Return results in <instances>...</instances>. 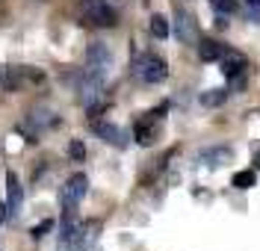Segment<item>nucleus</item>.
<instances>
[{
    "label": "nucleus",
    "mask_w": 260,
    "mask_h": 251,
    "mask_svg": "<svg viewBox=\"0 0 260 251\" xmlns=\"http://www.w3.org/2000/svg\"><path fill=\"white\" fill-rule=\"evenodd\" d=\"M175 35L183 45H192V39H195V18L189 12H183V9L175 12Z\"/></svg>",
    "instance_id": "nucleus-6"
},
{
    "label": "nucleus",
    "mask_w": 260,
    "mask_h": 251,
    "mask_svg": "<svg viewBox=\"0 0 260 251\" xmlns=\"http://www.w3.org/2000/svg\"><path fill=\"white\" fill-rule=\"evenodd\" d=\"M80 12L89 24H98V27H115V21H118L115 9L110 3H104V0H83Z\"/></svg>",
    "instance_id": "nucleus-4"
},
{
    "label": "nucleus",
    "mask_w": 260,
    "mask_h": 251,
    "mask_svg": "<svg viewBox=\"0 0 260 251\" xmlns=\"http://www.w3.org/2000/svg\"><path fill=\"white\" fill-rule=\"evenodd\" d=\"M254 184H257V174L254 171H237L234 174V186L237 189H251Z\"/></svg>",
    "instance_id": "nucleus-14"
},
{
    "label": "nucleus",
    "mask_w": 260,
    "mask_h": 251,
    "mask_svg": "<svg viewBox=\"0 0 260 251\" xmlns=\"http://www.w3.org/2000/svg\"><path fill=\"white\" fill-rule=\"evenodd\" d=\"M92 127H95V133L101 136L104 142H110V145H115V148H124V145H127L124 130H121V127H115V124H110V121H95Z\"/></svg>",
    "instance_id": "nucleus-7"
},
{
    "label": "nucleus",
    "mask_w": 260,
    "mask_h": 251,
    "mask_svg": "<svg viewBox=\"0 0 260 251\" xmlns=\"http://www.w3.org/2000/svg\"><path fill=\"white\" fill-rule=\"evenodd\" d=\"M201 163L210 166V168H219V166H225V163H231V151L228 148H207L201 154Z\"/></svg>",
    "instance_id": "nucleus-10"
},
{
    "label": "nucleus",
    "mask_w": 260,
    "mask_h": 251,
    "mask_svg": "<svg viewBox=\"0 0 260 251\" xmlns=\"http://www.w3.org/2000/svg\"><path fill=\"white\" fill-rule=\"evenodd\" d=\"M228 50L222 42H213V39H204L201 45H198V56L204 59V62H216V59H222Z\"/></svg>",
    "instance_id": "nucleus-9"
},
{
    "label": "nucleus",
    "mask_w": 260,
    "mask_h": 251,
    "mask_svg": "<svg viewBox=\"0 0 260 251\" xmlns=\"http://www.w3.org/2000/svg\"><path fill=\"white\" fill-rule=\"evenodd\" d=\"M225 98H228V89H210V92H204V95H201V103L213 110V106H222Z\"/></svg>",
    "instance_id": "nucleus-12"
},
{
    "label": "nucleus",
    "mask_w": 260,
    "mask_h": 251,
    "mask_svg": "<svg viewBox=\"0 0 260 251\" xmlns=\"http://www.w3.org/2000/svg\"><path fill=\"white\" fill-rule=\"evenodd\" d=\"M213 9H216L219 15H231V12L237 9V0H213Z\"/></svg>",
    "instance_id": "nucleus-15"
},
{
    "label": "nucleus",
    "mask_w": 260,
    "mask_h": 251,
    "mask_svg": "<svg viewBox=\"0 0 260 251\" xmlns=\"http://www.w3.org/2000/svg\"><path fill=\"white\" fill-rule=\"evenodd\" d=\"M50 231H53V222H50V219H45L42 225H36V228H32V239H42V236H48Z\"/></svg>",
    "instance_id": "nucleus-16"
},
{
    "label": "nucleus",
    "mask_w": 260,
    "mask_h": 251,
    "mask_svg": "<svg viewBox=\"0 0 260 251\" xmlns=\"http://www.w3.org/2000/svg\"><path fill=\"white\" fill-rule=\"evenodd\" d=\"M169 33H172V27H169V21H166V18H162V15L151 18V35H154V39H166Z\"/></svg>",
    "instance_id": "nucleus-13"
},
{
    "label": "nucleus",
    "mask_w": 260,
    "mask_h": 251,
    "mask_svg": "<svg viewBox=\"0 0 260 251\" xmlns=\"http://www.w3.org/2000/svg\"><path fill=\"white\" fill-rule=\"evenodd\" d=\"M222 59H225V62H222L225 77H231V80H234V77H240V74H243V68H245V59H243V56H237V53H225Z\"/></svg>",
    "instance_id": "nucleus-11"
},
{
    "label": "nucleus",
    "mask_w": 260,
    "mask_h": 251,
    "mask_svg": "<svg viewBox=\"0 0 260 251\" xmlns=\"http://www.w3.org/2000/svg\"><path fill=\"white\" fill-rule=\"evenodd\" d=\"M86 189H89V177L86 174H71L65 181L62 192H59V201H62V213H71L80 207V201L86 198Z\"/></svg>",
    "instance_id": "nucleus-3"
},
{
    "label": "nucleus",
    "mask_w": 260,
    "mask_h": 251,
    "mask_svg": "<svg viewBox=\"0 0 260 251\" xmlns=\"http://www.w3.org/2000/svg\"><path fill=\"white\" fill-rule=\"evenodd\" d=\"M245 6L248 9H260V0H245Z\"/></svg>",
    "instance_id": "nucleus-19"
},
{
    "label": "nucleus",
    "mask_w": 260,
    "mask_h": 251,
    "mask_svg": "<svg viewBox=\"0 0 260 251\" xmlns=\"http://www.w3.org/2000/svg\"><path fill=\"white\" fill-rule=\"evenodd\" d=\"M133 71H136V77H139L142 83H162V80L169 77V65H166V59H160L157 53H142V56H136Z\"/></svg>",
    "instance_id": "nucleus-1"
},
{
    "label": "nucleus",
    "mask_w": 260,
    "mask_h": 251,
    "mask_svg": "<svg viewBox=\"0 0 260 251\" xmlns=\"http://www.w3.org/2000/svg\"><path fill=\"white\" fill-rule=\"evenodd\" d=\"M166 110V106H160V110H154V113H148L142 121H136V142L139 145H154L157 142V136H160V113Z\"/></svg>",
    "instance_id": "nucleus-5"
},
{
    "label": "nucleus",
    "mask_w": 260,
    "mask_h": 251,
    "mask_svg": "<svg viewBox=\"0 0 260 251\" xmlns=\"http://www.w3.org/2000/svg\"><path fill=\"white\" fill-rule=\"evenodd\" d=\"M6 216H9V207H6V204H0V225L6 222Z\"/></svg>",
    "instance_id": "nucleus-18"
},
{
    "label": "nucleus",
    "mask_w": 260,
    "mask_h": 251,
    "mask_svg": "<svg viewBox=\"0 0 260 251\" xmlns=\"http://www.w3.org/2000/svg\"><path fill=\"white\" fill-rule=\"evenodd\" d=\"M254 166H257V168H260V154H257V157H254Z\"/></svg>",
    "instance_id": "nucleus-20"
},
{
    "label": "nucleus",
    "mask_w": 260,
    "mask_h": 251,
    "mask_svg": "<svg viewBox=\"0 0 260 251\" xmlns=\"http://www.w3.org/2000/svg\"><path fill=\"white\" fill-rule=\"evenodd\" d=\"M68 154H71V157L80 163L83 157H86V148H83V142H77V139H74V142H71V148H68Z\"/></svg>",
    "instance_id": "nucleus-17"
},
{
    "label": "nucleus",
    "mask_w": 260,
    "mask_h": 251,
    "mask_svg": "<svg viewBox=\"0 0 260 251\" xmlns=\"http://www.w3.org/2000/svg\"><path fill=\"white\" fill-rule=\"evenodd\" d=\"M6 192H9V201H6L9 213H18V207H21V201H24V189H21V184H18L15 171L6 174Z\"/></svg>",
    "instance_id": "nucleus-8"
},
{
    "label": "nucleus",
    "mask_w": 260,
    "mask_h": 251,
    "mask_svg": "<svg viewBox=\"0 0 260 251\" xmlns=\"http://www.w3.org/2000/svg\"><path fill=\"white\" fill-rule=\"evenodd\" d=\"M110 68H113V53H110V48L104 42H92L86 48V74H92L98 80H107Z\"/></svg>",
    "instance_id": "nucleus-2"
}]
</instances>
